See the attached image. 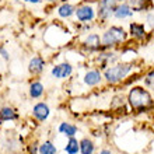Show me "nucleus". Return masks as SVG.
<instances>
[{"label":"nucleus","instance_id":"obj_1","mask_svg":"<svg viewBox=\"0 0 154 154\" xmlns=\"http://www.w3.org/2000/svg\"><path fill=\"white\" fill-rule=\"evenodd\" d=\"M128 105L133 112H146L154 106V100L150 91L143 85H133L130 87L126 95Z\"/></svg>","mask_w":154,"mask_h":154},{"label":"nucleus","instance_id":"obj_2","mask_svg":"<svg viewBox=\"0 0 154 154\" xmlns=\"http://www.w3.org/2000/svg\"><path fill=\"white\" fill-rule=\"evenodd\" d=\"M133 63L132 62H116L115 65L106 67L102 72L104 76V81L109 85H118L121 84L122 81H125L130 72L133 70Z\"/></svg>","mask_w":154,"mask_h":154},{"label":"nucleus","instance_id":"obj_3","mask_svg":"<svg viewBox=\"0 0 154 154\" xmlns=\"http://www.w3.org/2000/svg\"><path fill=\"white\" fill-rule=\"evenodd\" d=\"M128 38H129V34L122 25H109L101 34L102 51L119 48L121 45L126 44Z\"/></svg>","mask_w":154,"mask_h":154},{"label":"nucleus","instance_id":"obj_4","mask_svg":"<svg viewBox=\"0 0 154 154\" xmlns=\"http://www.w3.org/2000/svg\"><path fill=\"white\" fill-rule=\"evenodd\" d=\"M118 0H98L97 3V18L101 24H105L114 17V10L118 6Z\"/></svg>","mask_w":154,"mask_h":154},{"label":"nucleus","instance_id":"obj_5","mask_svg":"<svg viewBox=\"0 0 154 154\" xmlns=\"http://www.w3.org/2000/svg\"><path fill=\"white\" fill-rule=\"evenodd\" d=\"M77 21L80 24H91L95 18H97V10L94 6L88 3H81L76 6V13H74Z\"/></svg>","mask_w":154,"mask_h":154},{"label":"nucleus","instance_id":"obj_6","mask_svg":"<svg viewBox=\"0 0 154 154\" xmlns=\"http://www.w3.org/2000/svg\"><path fill=\"white\" fill-rule=\"evenodd\" d=\"M94 60L98 66L97 69L104 72L106 67H109V66L115 65L116 62H119V55L116 52H114L112 49H106V51H101V52L95 53Z\"/></svg>","mask_w":154,"mask_h":154},{"label":"nucleus","instance_id":"obj_7","mask_svg":"<svg viewBox=\"0 0 154 154\" xmlns=\"http://www.w3.org/2000/svg\"><path fill=\"white\" fill-rule=\"evenodd\" d=\"M80 48L84 51L85 53H98L102 51V42H101V35L97 32H91L83 39L80 44Z\"/></svg>","mask_w":154,"mask_h":154},{"label":"nucleus","instance_id":"obj_8","mask_svg":"<svg viewBox=\"0 0 154 154\" xmlns=\"http://www.w3.org/2000/svg\"><path fill=\"white\" fill-rule=\"evenodd\" d=\"M73 65L70 62H62V63H57V65L52 66L51 69V76L56 80H66L69 79L72 74H73Z\"/></svg>","mask_w":154,"mask_h":154},{"label":"nucleus","instance_id":"obj_9","mask_svg":"<svg viewBox=\"0 0 154 154\" xmlns=\"http://www.w3.org/2000/svg\"><path fill=\"white\" fill-rule=\"evenodd\" d=\"M45 67H46V60H45L44 56H41V55H37V56L31 57L28 62V66H27L28 73L32 77L41 76V74L44 73Z\"/></svg>","mask_w":154,"mask_h":154},{"label":"nucleus","instance_id":"obj_10","mask_svg":"<svg viewBox=\"0 0 154 154\" xmlns=\"http://www.w3.org/2000/svg\"><path fill=\"white\" fill-rule=\"evenodd\" d=\"M104 81V76L100 69H90L83 76V83L87 87H97Z\"/></svg>","mask_w":154,"mask_h":154},{"label":"nucleus","instance_id":"obj_11","mask_svg":"<svg viewBox=\"0 0 154 154\" xmlns=\"http://www.w3.org/2000/svg\"><path fill=\"white\" fill-rule=\"evenodd\" d=\"M51 115V108L46 102L38 101L37 104H34L32 106V116L35 121L38 122H45Z\"/></svg>","mask_w":154,"mask_h":154},{"label":"nucleus","instance_id":"obj_12","mask_svg":"<svg viewBox=\"0 0 154 154\" xmlns=\"http://www.w3.org/2000/svg\"><path fill=\"white\" fill-rule=\"evenodd\" d=\"M128 34H129L130 38H133L136 41H142L146 38L147 31L144 24L142 23H136V21H132L129 24V29H128Z\"/></svg>","mask_w":154,"mask_h":154},{"label":"nucleus","instance_id":"obj_13","mask_svg":"<svg viewBox=\"0 0 154 154\" xmlns=\"http://www.w3.org/2000/svg\"><path fill=\"white\" fill-rule=\"evenodd\" d=\"M134 13H143V11H151L154 8L153 0H126Z\"/></svg>","mask_w":154,"mask_h":154},{"label":"nucleus","instance_id":"obj_14","mask_svg":"<svg viewBox=\"0 0 154 154\" xmlns=\"http://www.w3.org/2000/svg\"><path fill=\"white\" fill-rule=\"evenodd\" d=\"M133 14H134V11L132 10V7L126 2L118 3V6L114 10V18H116V20H126V18L133 17Z\"/></svg>","mask_w":154,"mask_h":154},{"label":"nucleus","instance_id":"obj_15","mask_svg":"<svg viewBox=\"0 0 154 154\" xmlns=\"http://www.w3.org/2000/svg\"><path fill=\"white\" fill-rule=\"evenodd\" d=\"M45 94V85L39 80H34L28 85V95L31 100H39Z\"/></svg>","mask_w":154,"mask_h":154},{"label":"nucleus","instance_id":"obj_16","mask_svg":"<svg viewBox=\"0 0 154 154\" xmlns=\"http://www.w3.org/2000/svg\"><path fill=\"white\" fill-rule=\"evenodd\" d=\"M56 13L60 18L67 20V18H70V17L74 16V13H76V6L72 4V3H69V2H65V3H60L59 6H57Z\"/></svg>","mask_w":154,"mask_h":154},{"label":"nucleus","instance_id":"obj_17","mask_svg":"<svg viewBox=\"0 0 154 154\" xmlns=\"http://www.w3.org/2000/svg\"><path fill=\"white\" fill-rule=\"evenodd\" d=\"M20 115L14 108L11 106H3L0 108V123L4 122H11V121H18Z\"/></svg>","mask_w":154,"mask_h":154},{"label":"nucleus","instance_id":"obj_18","mask_svg":"<svg viewBox=\"0 0 154 154\" xmlns=\"http://www.w3.org/2000/svg\"><path fill=\"white\" fill-rule=\"evenodd\" d=\"M126 105H128V101H126V97L123 94H116L112 97L109 104V108L114 112H123L126 109Z\"/></svg>","mask_w":154,"mask_h":154},{"label":"nucleus","instance_id":"obj_19","mask_svg":"<svg viewBox=\"0 0 154 154\" xmlns=\"http://www.w3.org/2000/svg\"><path fill=\"white\" fill-rule=\"evenodd\" d=\"M59 133H62L66 137H76L77 132H79V128H77L74 123H70V122H60V125L57 128Z\"/></svg>","mask_w":154,"mask_h":154},{"label":"nucleus","instance_id":"obj_20","mask_svg":"<svg viewBox=\"0 0 154 154\" xmlns=\"http://www.w3.org/2000/svg\"><path fill=\"white\" fill-rule=\"evenodd\" d=\"M95 151V144L91 139L83 137L80 140V153L81 154H94Z\"/></svg>","mask_w":154,"mask_h":154},{"label":"nucleus","instance_id":"obj_21","mask_svg":"<svg viewBox=\"0 0 154 154\" xmlns=\"http://www.w3.org/2000/svg\"><path fill=\"white\" fill-rule=\"evenodd\" d=\"M65 151L67 154L80 153V140H77L76 137H69V140H67L65 146Z\"/></svg>","mask_w":154,"mask_h":154},{"label":"nucleus","instance_id":"obj_22","mask_svg":"<svg viewBox=\"0 0 154 154\" xmlns=\"http://www.w3.org/2000/svg\"><path fill=\"white\" fill-rule=\"evenodd\" d=\"M56 153H57L56 146L51 140L41 143L39 147H38V154H56Z\"/></svg>","mask_w":154,"mask_h":154},{"label":"nucleus","instance_id":"obj_23","mask_svg":"<svg viewBox=\"0 0 154 154\" xmlns=\"http://www.w3.org/2000/svg\"><path fill=\"white\" fill-rule=\"evenodd\" d=\"M144 85H146L147 88H150L154 91V69L146 73V76H144Z\"/></svg>","mask_w":154,"mask_h":154},{"label":"nucleus","instance_id":"obj_24","mask_svg":"<svg viewBox=\"0 0 154 154\" xmlns=\"http://www.w3.org/2000/svg\"><path fill=\"white\" fill-rule=\"evenodd\" d=\"M0 56L3 57L6 62L10 60V53H8V51L6 48H4V45H0Z\"/></svg>","mask_w":154,"mask_h":154},{"label":"nucleus","instance_id":"obj_25","mask_svg":"<svg viewBox=\"0 0 154 154\" xmlns=\"http://www.w3.org/2000/svg\"><path fill=\"white\" fill-rule=\"evenodd\" d=\"M38 147H39V144H37V143H31V144L28 146L29 154H38Z\"/></svg>","mask_w":154,"mask_h":154},{"label":"nucleus","instance_id":"obj_26","mask_svg":"<svg viewBox=\"0 0 154 154\" xmlns=\"http://www.w3.org/2000/svg\"><path fill=\"white\" fill-rule=\"evenodd\" d=\"M146 20H147V23H149L151 27H154V14H153V13H149V14H147Z\"/></svg>","mask_w":154,"mask_h":154},{"label":"nucleus","instance_id":"obj_27","mask_svg":"<svg viewBox=\"0 0 154 154\" xmlns=\"http://www.w3.org/2000/svg\"><path fill=\"white\" fill-rule=\"evenodd\" d=\"M42 2H45V3H51V4H56V3H65V2H67V0H42Z\"/></svg>","mask_w":154,"mask_h":154},{"label":"nucleus","instance_id":"obj_28","mask_svg":"<svg viewBox=\"0 0 154 154\" xmlns=\"http://www.w3.org/2000/svg\"><path fill=\"white\" fill-rule=\"evenodd\" d=\"M25 3H29V4H41L42 0H24Z\"/></svg>","mask_w":154,"mask_h":154},{"label":"nucleus","instance_id":"obj_29","mask_svg":"<svg viewBox=\"0 0 154 154\" xmlns=\"http://www.w3.org/2000/svg\"><path fill=\"white\" fill-rule=\"evenodd\" d=\"M100 154H115L114 151H111L109 149H102L101 151H100Z\"/></svg>","mask_w":154,"mask_h":154},{"label":"nucleus","instance_id":"obj_30","mask_svg":"<svg viewBox=\"0 0 154 154\" xmlns=\"http://www.w3.org/2000/svg\"><path fill=\"white\" fill-rule=\"evenodd\" d=\"M118 2H119V3H121V2H126V0H118Z\"/></svg>","mask_w":154,"mask_h":154},{"label":"nucleus","instance_id":"obj_31","mask_svg":"<svg viewBox=\"0 0 154 154\" xmlns=\"http://www.w3.org/2000/svg\"><path fill=\"white\" fill-rule=\"evenodd\" d=\"M13 2H20V0H13Z\"/></svg>","mask_w":154,"mask_h":154},{"label":"nucleus","instance_id":"obj_32","mask_svg":"<svg viewBox=\"0 0 154 154\" xmlns=\"http://www.w3.org/2000/svg\"><path fill=\"white\" fill-rule=\"evenodd\" d=\"M153 2H154V0H153Z\"/></svg>","mask_w":154,"mask_h":154}]
</instances>
